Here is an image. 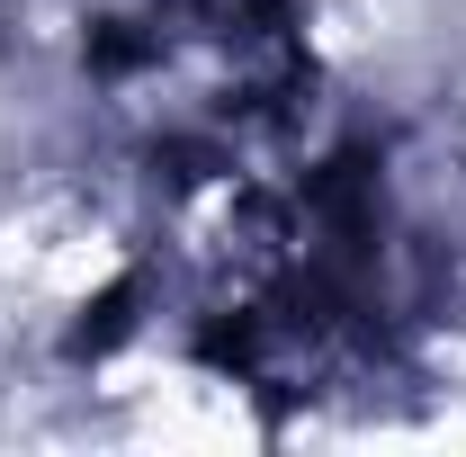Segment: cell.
<instances>
[{"label": "cell", "instance_id": "cell-1", "mask_svg": "<svg viewBox=\"0 0 466 457\" xmlns=\"http://www.w3.org/2000/svg\"><path fill=\"white\" fill-rule=\"evenodd\" d=\"M90 81L171 162L233 179L305 99L288 0H116L90 27Z\"/></svg>", "mask_w": 466, "mask_h": 457}]
</instances>
